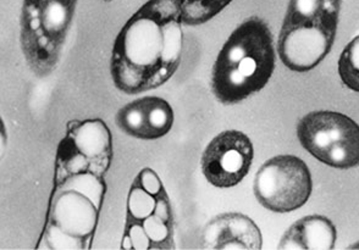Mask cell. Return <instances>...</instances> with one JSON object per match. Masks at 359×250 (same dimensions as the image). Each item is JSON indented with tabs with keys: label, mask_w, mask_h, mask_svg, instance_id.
<instances>
[{
	"label": "cell",
	"mask_w": 359,
	"mask_h": 250,
	"mask_svg": "<svg viewBox=\"0 0 359 250\" xmlns=\"http://www.w3.org/2000/svg\"><path fill=\"white\" fill-rule=\"evenodd\" d=\"M113 156V134L102 118L67 123L57 146L52 192L36 249L92 248Z\"/></svg>",
	"instance_id": "obj_1"
},
{
	"label": "cell",
	"mask_w": 359,
	"mask_h": 250,
	"mask_svg": "<svg viewBox=\"0 0 359 250\" xmlns=\"http://www.w3.org/2000/svg\"><path fill=\"white\" fill-rule=\"evenodd\" d=\"M181 0H147L114 41L110 75L116 90L136 95L165 85L184 54Z\"/></svg>",
	"instance_id": "obj_2"
},
{
	"label": "cell",
	"mask_w": 359,
	"mask_h": 250,
	"mask_svg": "<svg viewBox=\"0 0 359 250\" xmlns=\"http://www.w3.org/2000/svg\"><path fill=\"white\" fill-rule=\"evenodd\" d=\"M274 36L264 20L252 16L224 43L212 70L210 88L224 105H235L257 95L274 74Z\"/></svg>",
	"instance_id": "obj_3"
},
{
	"label": "cell",
	"mask_w": 359,
	"mask_h": 250,
	"mask_svg": "<svg viewBox=\"0 0 359 250\" xmlns=\"http://www.w3.org/2000/svg\"><path fill=\"white\" fill-rule=\"evenodd\" d=\"M340 0H290L278 38V55L291 71L320 64L335 43Z\"/></svg>",
	"instance_id": "obj_4"
},
{
	"label": "cell",
	"mask_w": 359,
	"mask_h": 250,
	"mask_svg": "<svg viewBox=\"0 0 359 250\" xmlns=\"http://www.w3.org/2000/svg\"><path fill=\"white\" fill-rule=\"evenodd\" d=\"M175 248V218L170 197L156 171L143 167L128 190L121 249Z\"/></svg>",
	"instance_id": "obj_5"
},
{
	"label": "cell",
	"mask_w": 359,
	"mask_h": 250,
	"mask_svg": "<svg viewBox=\"0 0 359 250\" xmlns=\"http://www.w3.org/2000/svg\"><path fill=\"white\" fill-rule=\"evenodd\" d=\"M79 0H24L20 44L29 70L47 77L62 57Z\"/></svg>",
	"instance_id": "obj_6"
},
{
	"label": "cell",
	"mask_w": 359,
	"mask_h": 250,
	"mask_svg": "<svg viewBox=\"0 0 359 250\" xmlns=\"http://www.w3.org/2000/svg\"><path fill=\"white\" fill-rule=\"evenodd\" d=\"M301 146L323 164L335 169L359 166V125L345 113L318 110L297 125Z\"/></svg>",
	"instance_id": "obj_7"
},
{
	"label": "cell",
	"mask_w": 359,
	"mask_h": 250,
	"mask_svg": "<svg viewBox=\"0 0 359 250\" xmlns=\"http://www.w3.org/2000/svg\"><path fill=\"white\" fill-rule=\"evenodd\" d=\"M312 190L311 171L294 155H278L265 161L253 182L255 198L273 213H291L302 208Z\"/></svg>",
	"instance_id": "obj_8"
},
{
	"label": "cell",
	"mask_w": 359,
	"mask_h": 250,
	"mask_svg": "<svg viewBox=\"0 0 359 250\" xmlns=\"http://www.w3.org/2000/svg\"><path fill=\"white\" fill-rule=\"evenodd\" d=\"M253 158V143L246 133L227 130L215 136L204 149L201 169L214 187L231 188L248 175Z\"/></svg>",
	"instance_id": "obj_9"
},
{
	"label": "cell",
	"mask_w": 359,
	"mask_h": 250,
	"mask_svg": "<svg viewBox=\"0 0 359 250\" xmlns=\"http://www.w3.org/2000/svg\"><path fill=\"white\" fill-rule=\"evenodd\" d=\"M174 110L161 97H143L123 105L115 115L120 131L130 137L154 141L165 137L174 125Z\"/></svg>",
	"instance_id": "obj_10"
},
{
	"label": "cell",
	"mask_w": 359,
	"mask_h": 250,
	"mask_svg": "<svg viewBox=\"0 0 359 250\" xmlns=\"http://www.w3.org/2000/svg\"><path fill=\"white\" fill-rule=\"evenodd\" d=\"M204 249L259 250L263 238L259 227L251 217L240 213L220 214L204 227L202 233Z\"/></svg>",
	"instance_id": "obj_11"
},
{
	"label": "cell",
	"mask_w": 359,
	"mask_h": 250,
	"mask_svg": "<svg viewBox=\"0 0 359 250\" xmlns=\"http://www.w3.org/2000/svg\"><path fill=\"white\" fill-rule=\"evenodd\" d=\"M336 228L330 218L309 215L294 222L285 232L279 249L330 250L335 246Z\"/></svg>",
	"instance_id": "obj_12"
},
{
	"label": "cell",
	"mask_w": 359,
	"mask_h": 250,
	"mask_svg": "<svg viewBox=\"0 0 359 250\" xmlns=\"http://www.w3.org/2000/svg\"><path fill=\"white\" fill-rule=\"evenodd\" d=\"M232 0H181L182 22L186 26H201L220 14Z\"/></svg>",
	"instance_id": "obj_13"
},
{
	"label": "cell",
	"mask_w": 359,
	"mask_h": 250,
	"mask_svg": "<svg viewBox=\"0 0 359 250\" xmlns=\"http://www.w3.org/2000/svg\"><path fill=\"white\" fill-rule=\"evenodd\" d=\"M337 69L342 83L359 93V34L341 53Z\"/></svg>",
	"instance_id": "obj_14"
},
{
	"label": "cell",
	"mask_w": 359,
	"mask_h": 250,
	"mask_svg": "<svg viewBox=\"0 0 359 250\" xmlns=\"http://www.w3.org/2000/svg\"><path fill=\"white\" fill-rule=\"evenodd\" d=\"M350 249H359V242H357V243H355V244H353V246H351Z\"/></svg>",
	"instance_id": "obj_15"
},
{
	"label": "cell",
	"mask_w": 359,
	"mask_h": 250,
	"mask_svg": "<svg viewBox=\"0 0 359 250\" xmlns=\"http://www.w3.org/2000/svg\"><path fill=\"white\" fill-rule=\"evenodd\" d=\"M103 1H108L109 3V1H113V0H103Z\"/></svg>",
	"instance_id": "obj_16"
}]
</instances>
